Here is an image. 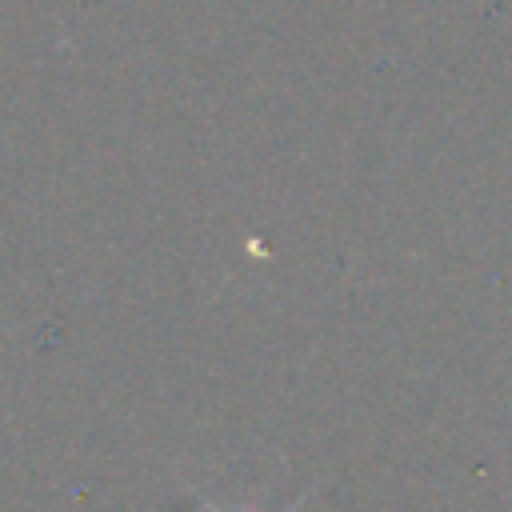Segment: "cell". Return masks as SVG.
Segmentation results:
<instances>
[{"label": "cell", "instance_id": "1", "mask_svg": "<svg viewBox=\"0 0 512 512\" xmlns=\"http://www.w3.org/2000/svg\"><path fill=\"white\" fill-rule=\"evenodd\" d=\"M192 496H196V500H200V504H204V508H208V512H224V508H220V504H216V500H208V496H200V492H192ZM300 504H304V496H296V500H292V504H288V508H284V512H296V508H300Z\"/></svg>", "mask_w": 512, "mask_h": 512}]
</instances>
